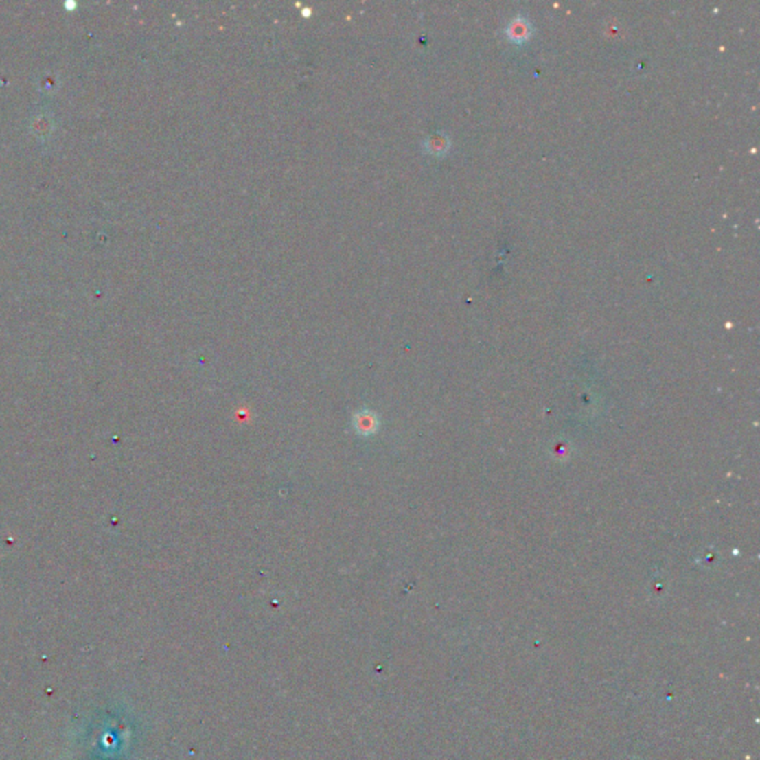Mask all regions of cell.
Listing matches in <instances>:
<instances>
[{
    "mask_svg": "<svg viewBox=\"0 0 760 760\" xmlns=\"http://www.w3.org/2000/svg\"><path fill=\"white\" fill-rule=\"evenodd\" d=\"M354 425L356 428V431H358L360 434L369 435V434L376 431L378 419L373 413H369V411H361V413H358L355 416Z\"/></svg>",
    "mask_w": 760,
    "mask_h": 760,
    "instance_id": "cell-1",
    "label": "cell"
},
{
    "mask_svg": "<svg viewBox=\"0 0 760 760\" xmlns=\"http://www.w3.org/2000/svg\"><path fill=\"white\" fill-rule=\"evenodd\" d=\"M529 33H530V25L525 20H521V18L509 25V38L512 41H517V42L525 41L529 38Z\"/></svg>",
    "mask_w": 760,
    "mask_h": 760,
    "instance_id": "cell-2",
    "label": "cell"
}]
</instances>
